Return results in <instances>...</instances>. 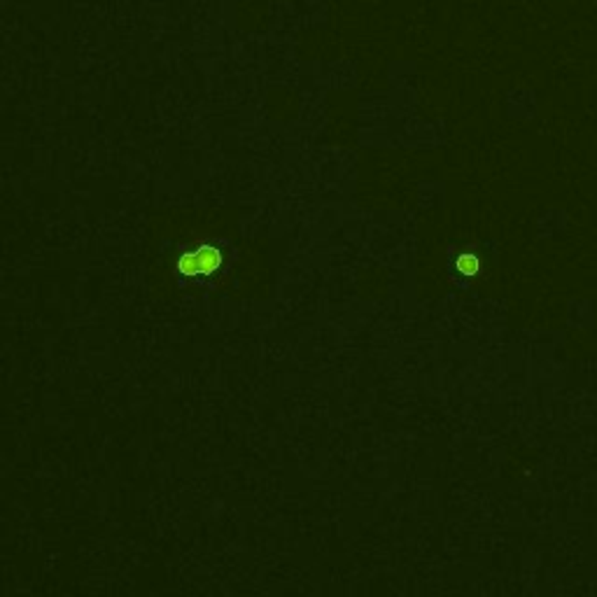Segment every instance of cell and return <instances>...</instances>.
<instances>
[{"instance_id":"obj_2","label":"cell","mask_w":597,"mask_h":597,"mask_svg":"<svg viewBox=\"0 0 597 597\" xmlns=\"http://www.w3.org/2000/svg\"><path fill=\"white\" fill-rule=\"evenodd\" d=\"M458 268L465 275H474V273H478V268H481V264H478V257L476 254H462V257H458Z\"/></svg>"},{"instance_id":"obj_1","label":"cell","mask_w":597,"mask_h":597,"mask_svg":"<svg viewBox=\"0 0 597 597\" xmlns=\"http://www.w3.org/2000/svg\"><path fill=\"white\" fill-rule=\"evenodd\" d=\"M220 252L215 248H198L191 254L182 257L178 261V268L182 273H210L213 268L220 266Z\"/></svg>"}]
</instances>
